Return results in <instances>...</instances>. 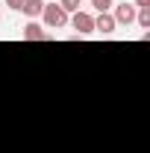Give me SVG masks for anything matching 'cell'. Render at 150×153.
I'll list each match as a JSON object with an SVG mask.
<instances>
[{"mask_svg": "<svg viewBox=\"0 0 150 153\" xmlns=\"http://www.w3.org/2000/svg\"><path fill=\"white\" fill-rule=\"evenodd\" d=\"M41 21H44L47 30H62V27H68V12H65L59 3H44Z\"/></svg>", "mask_w": 150, "mask_h": 153, "instance_id": "cell-1", "label": "cell"}, {"mask_svg": "<svg viewBox=\"0 0 150 153\" xmlns=\"http://www.w3.org/2000/svg\"><path fill=\"white\" fill-rule=\"evenodd\" d=\"M68 24H71V30H76V36H91L94 33V15L91 12H74V15H68Z\"/></svg>", "mask_w": 150, "mask_h": 153, "instance_id": "cell-2", "label": "cell"}, {"mask_svg": "<svg viewBox=\"0 0 150 153\" xmlns=\"http://www.w3.org/2000/svg\"><path fill=\"white\" fill-rule=\"evenodd\" d=\"M135 6L132 3H115L112 6V18H115V24L118 27H130V24H135Z\"/></svg>", "mask_w": 150, "mask_h": 153, "instance_id": "cell-3", "label": "cell"}, {"mask_svg": "<svg viewBox=\"0 0 150 153\" xmlns=\"http://www.w3.org/2000/svg\"><path fill=\"white\" fill-rule=\"evenodd\" d=\"M115 30H118V24H115L112 12H97V15H94V33H100V36H112Z\"/></svg>", "mask_w": 150, "mask_h": 153, "instance_id": "cell-4", "label": "cell"}, {"mask_svg": "<svg viewBox=\"0 0 150 153\" xmlns=\"http://www.w3.org/2000/svg\"><path fill=\"white\" fill-rule=\"evenodd\" d=\"M24 38L27 41H47V30L38 24V21H27V27H24Z\"/></svg>", "mask_w": 150, "mask_h": 153, "instance_id": "cell-5", "label": "cell"}, {"mask_svg": "<svg viewBox=\"0 0 150 153\" xmlns=\"http://www.w3.org/2000/svg\"><path fill=\"white\" fill-rule=\"evenodd\" d=\"M41 9H44V0H24V6H21V12H24L30 21L41 18Z\"/></svg>", "mask_w": 150, "mask_h": 153, "instance_id": "cell-6", "label": "cell"}, {"mask_svg": "<svg viewBox=\"0 0 150 153\" xmlns=\"http://www.w3.org/2000/svg\"><path fill=\"white\" fill-rule=\"evenodd\" d=\"M135 24H138L141 30H150V9H138V12H135Z\"/></svg>", "mask_w": 150, "mask_h": 153, "instance_id": "cell-7", "label": "cell"}, {"mask_svg": "<svg viewBox=\"0 0 150 153\" xmlns=\"http://www.w3.org/2000/svg\"><path fill=\"white\" fill-rule=\"evenodd\" d=\"M59 6L68 12V15H74V12H79V6H82V0H59Z\"/></svg>", "mask_w": 150, "mask_h": 153, "instance_id": "cell-8", "label": "cell"}, {"mask_svg": "<svg viewBox=\"0 0 150 153\" xmlns=\"http://www.w3.org/2000/svg\"><path fill=\"white\" fill-rule=\"evenodd\" d=\"M97 12H112V6H115V0H88Z\"/></svg>", "mask_w": 150, "mask_h": 153, "instance_id": "cell-9", "label": "cell"}, {"mask_svg": "<svg viewBox=\"0 0 150 153\" xmlns=\"http://www.w3.org/2000/svg\"><path fill=\"white\" fill-rule=\"evenodd\" d=\"M6 6H9V9H15V12H21V6H24V0H6Z\"/></svg>", "mask_w": 150, "mask_h": 153, "instance_id": "cell-10", "label": "cell"}, {"mask_svg": "<svg viewBox=\"0 0 150 153\" xmlns=\"http://www.w3.org/2000/svg\"><path fill=\"white\" fill-rule=\"evenodd\" d=\"M132 6H135V9H150V0H135Z\"/></svg>", "mask_w": 150, "mask_h": 153, "instance_id": "cell-11", "label": "cell"}]
</instances>
